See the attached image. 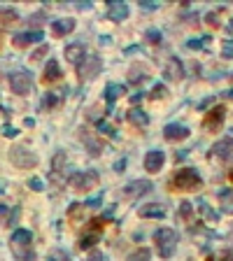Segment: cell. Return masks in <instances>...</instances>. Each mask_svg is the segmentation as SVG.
<instances>
[{"instance_id":"obj_1","label":"cell","mask_w":233,"mask_h":261,"mask_svg":"<svg viewBox=\"0 0 233 261\" xmlns=\"http://www.w3.org/2000/svg\"><path fill=\"white\" fill-rule=\"evenodd\" d=\"M10 245H12V252L17 259L21 261H35L33 254V235L26 228H14L12 238H10Z\"/></svg>"},{"instance_id":"obj_2","label":"cell","mask_w":233,"mask_h":261,"mask_svg":"<svg viewBox=\"0 0 233 261\" xmlns=\"http://www.w3.org/2000/svg\"><path fill=\"white\" fill-rule=\"evenodd\" d=\"M154 242H156V249H159V256L163 259H170L175 254V249H177V233H175L173 228H159L156 233H154Z\"/></svg>"},{"instance_id":"obj_3","label":"cell","mask_w":233,"mask_h":261,"mask_svg":"<svg viewBox=\"0 0 233 261\" xmlns=\"http://www.w3.org/2000/svg\"><path fill=\"white\" fill-rule=\"evenodd\" d=\"M200 184H203V180L193 168H182L173 177V187L180 191H196V189H200Z\"/></svg>"},{"instance_id":"obj_4","label":"cell","mask_w":233,"mask_h":261,"mask_svg":"<svg viewBox=\"0 0 233 261\" xmlns=\"http://www.w3.org/2000/svg\"><path fill=\"white\" fill-rule=\"evenodd\" d=\"M100 175L96 170H80V173H73L68 177V184L75 189V191H91V189L98 187Z\"/></svg>"},{"instance_id":"obj_5","label":"cell","mask_w":233,"mask_h":261,"mask_svg":"<svg viewBox=\"0 0 233 261\" xmlns=\"http://www.w3.org/2000/svg\"><path fill=\"white\" fill-rule=\"evenodd\" d=\"M10 161H12L17 168H21V170H28V168L38 166V156H35L28 147H24V145H14V147L10 149Z\"/></svg>"},{"instance_id":"obj_6","label":"cell","mask_w":233,"mask_h":261,"mask_svg":"<svg viewBox=\"0 0 233 261\" xmlns=\"http://www.w3.org/2000/svg\"><path fill=\"white\" fill-rule=\"evenodd\" d=\"M7 84H10V89H12V94H17V96H26L28 91H31V87H33L31 75L21 73V70L10 75V77H7Z\"/></svg>"},{"instance_id":"obj_7","label":"cell","mask_w":233,"mask_h":261,"mask_svg":"<svg viewBox=\"0 0 233 261\" xmlns=\"http://www.w3.org/2000/svg\"><path fill=\"white\" fill-rule=\"evenodd\" d=\"M166 163V154L161 149H149L145 156V170L147 173H159L161 168Z\"/></svg>"},{"instance_id":"obj_8","label":"cell","mask_w":233,"mask_h":261,"mask_svg":"<svg viewBox=\"0 0 233 261\" xmlns=\"http://www.w3.org/2000/svg\"><path fill=\"white\" fill-rule=\"evenodd\" d=\"M152 191V182L149 180H135L131 182V184H126V189H124V196L126 198H140V196H145Z\"/></svg>"},{"instance_id":"obj_9","label":"cell","mask_w":233,"mask_h":261,"mask_svg":"<svg viewBox=\"0 0 233 261\" xmlns=\"http://www.w3.org/2000/svg\"><path fill=\"white\" fill-rule=\"evenodd\" d=\"M100 68H103V61L98 56H87L84 59V66L80 68V77L82 80H93L100 73Z\"/></svg>"},{"instance_id":"obj_10","label":"cell","mask_w":233,"mask_h":261,"mask_svg":"<svg viewBox=\"0 0 233 261\" xmlns=\"http://www.w3.org/2000/svg\"><path fill=\"white\" fill-rule=\"evenodd\" d=\"M224 117H226V107L217 105L214 110H210V112L205 114V128H210V131H217V128L224 124Z\"/></svg>"},{"instance_id":"obj_11","label":"cell","mask_w":233,"mask_h":261,"mask_svg":"<svg viewBox=\"0 0 233 261\" xmlns=\"http://www.w3.org/2000/svg\"><path fill=\"white\" fill-rule=\"evenodd\" d=\"M84 54H87L84 42H73V45H68V47L63 49V56H66V61H68V63H73V66H77V63L84 59Z\"/></svg>"},{"instance_id":"obj_12","label":"cell","mask_w":233,"mask_h":261,"mask_svg":"<svg viewBox=\"0 0 233 261\" xmlns=\"http://www.w3.org/2000/svg\"><path fill=\"white\" fill-rule=\"evenodd\" d=\"M45 35L40 31H26V33H17L12 38L14 47H28V45H33V42H40Z\"/></svg>"},{"instance_id":"obj_13","label":"cell","mask_w":233,"mask_h":261,"mask_svg":"<svg viewBox=\"0 0 233 261\" xmlns=\"http://www.w3.org/2000/svg\"><path fill=\"white\" fill-rule=\"evenodd\" d=\"M189 128L182 126V124H168L166 128H163V135H166V140L175 142V140H184V138H189Z\"/></svg>"},{"instance_id":"obj_14","label":"cell","mask_w":233,"mask_h":261,"mask_svg":"<svg viewBox=\"0 0 233 261\" xmlns=\"http://www.w3.org/2000/svg\"><path fill=\"white\" fill-rule=\"evenodd\" d=\"M126 17H128V5H126V3L112 0L110 7H107V19H110V21H124Z\"/></svg>"},{"instance_id":"obj_15","label":"cell","mask_w":233,"mask_h":261,"mask_svg":"<svg viewBox=\"0 0 233 261\" xmlns=\"http://www.w3.org/2000/svg\"><path fill=\"white\" fill-rule=\"evenodd\" d=\"M73 31H75V19H70V17L52 21V33L56 35V38H63V35L73 33Z\"/></svg>"},{"instance_id":"obj_16","label":"cell","mask_w":233,"mask_h":261,"mask_svg":"<svg viewBox=\"0 0 233 261\" xmlns=\"http://www.w3.org/2000/svg\"><path fill=\"white\" fill-rule=\"evenodd\" d=\"M166 77H168V80H175V82H180L182 77H184V66H182L180 59H168V63H166Z\"/></svg>"},{"instance_id":"obj_17","label":"cell","mask_w":233,"mask_h":261,"mask_svg":"<svg viewBox=\"0 0 233 261\" xmlns=\"http://www.w3.org/2000/svg\"><path fill=\"white\" fill-rule=\"evenodd\" d=\"M212 156H217L219 161H228L233 156V140H219L212 147Z\"/></svg>"},{"instance_id":"obj_18","label":"cell","mask_w":233,"mask_h":261,"mask_svg":"<svg viewBox=\"0 0 233 261\" xmlns=\"http://www.w3.org/2000/svg\"><path fill=\"white\" fill-rule=\"evenodd\" d=\"M138 214L142 219H163L166 217V210L161 208V205H156V203H149V205H142L138 210Z\"/></svg>"},{"instance_id":"obj_19","label":"cell","mask_w":233,"mask_h":261,"mask_svg":"<svg viewBox=\"0 0 233 261\" xmlns=\"http://www.w3.org/2000/svg\"><path fill=\"white\" fill-rule=\"evenodd\" d=\"M42 80H45V82H59L61 80V66H59V61H54V59L47 61L45 77H42Z\"/></svg>"},{"instance_id":"obj_20","label":"cell","mask_w":233,"mask_h":261,"mask_svg":"<svg viewBox=\"0 0 233 261\" xmlns=\"http://www.w3.org/2000/svg\"><path fill=\"white\" fill-rule=\"evenodd\" d=\"M124 94H126V87H124V84H110V87L105 89V101L112 105V103L117 101V98H121Z\"/></svg>"},{"instance_id":"obj_21","label":"cell","mask_w":233,"mask_h":261,"mask_svg":"<svg viewBox=\"0 0 233 261\" xmlns=\"http://www.w3.org/2000/svg\"><path fill=\"white\" fill-rule=\"evenodd\" d=\"M82 140H84V145L89 147V154L91 156H98L100 154V142L93 138L89 131H82Z\"/></svg>"},{"instance_id":"obj_22","label":"cell","mask_w":233,"mask_h":261,"mask_svg":"<svg viewBox=\"0 0 233 261\" xmlns=\"http://www.w3.org/2000/svg\"><path fill=\"white\" fill-rule=\"evenodd\" d=\"M128 121H131L133 126H147V124H149V117H147L142 110H131V112H128Z\"/></svg>"},{"instance_id":"obj_23","label":"cell","mask_w":233,"mask_h":261,"mask_svg":"<svg viewBox=\"0 0 233 261\" xmlns=\"http://www.w3.org/2000/svg\"><path fill=\"white\" fill-rule=\"evenodd\" d=\"M126 261H152V252L147 247H140V249H135L133 254H128Z\"/></svg>"},{"instance_id":"obj_24","label":"cell","mask_w":233,"mask_h":261,"mask_svg":"<svg viewBox=\"0 0 233 261\" xmlns=\"http://www.w3.org/2000/svg\"><path fill=\"white\" fill-rule=\"evenodd\" d=\"M98 238H100V231H93V233L84 235V238L80 240V249H89V247H93V245L98 242Z\"/></svg>"},{"instance_id":"obj_25","label":"cell","mask_w":233,"mask_h":261,"mask_svg":"<svg viewBox=\"0 0 233 261\" xmlns=\"http://www.w3.org/2000/svg\"><path fill=\"white\" fill-rule=\"evenodd\" d=\"M0 21L3 24H14L17 21V12L14 10H0Z\"/></svg>"},{"instance_id":"obj_26","label":"cell","mask_w":233,"mask_h":261,"mask_svg":"<svg viewBox=\"0 0 233 261\" xmlns=\"http://www.w3.org/2000/svg\"><path fill=\"white\" fill-rule=\"evenodd\" d=\"M145 38L152 42V45H161V31H156V28H149L145 33Z\"/></svg>"},{"instance_id":"obj_27","label":"cell","mask_w":233,"mask_h":261,"mask_svg":"<svg viewBox=\"0 0 233 261\" xmlns=\"http://www.w3.org/2000/svg\"><path fill=\"white\" fill-rule=\"evenodd\" d=\"M221 56H224V59H233V40H224V45H221Z\"/></svg>"},{"instance_id":"obj_28","label":"cell","mask_w":233,"mask_h":261,"mask_svg":"<svg viewBox=\"0 0 233 261\" xmlns=\"http://www.w3.org/2000/svg\"><path fill=\"white\" fill-rule=\"evenodd\" d=\"M200 212L205 214L207 219H212V221H217V219H219V214H217V212H212V210H210V205H207V203H200Z\"/></svg>"},{"instance_id":"obj_29","label":"cell","mask_w":233,"mask_h":261,"mask_svg":"<svg viewBox=\"0 0 233 261\" xmlns=\"http://www.w3.org/2000/svg\"><path fill=\"white\" fill-rule=\"evenodd\" d=\"M47 261H70V256L66 254V252H61V249H54L52 254H49V259Z\"/></svg>"},{"instance_id":"obj_30","label":"cell","mask_w":233,"mask_h":261,"mask_svg":"<svg viewBox=\"0 0 233 261\" xmlns=\"http://www.w3.org/2000/svg\"><path fill=\"white\" fill-rule=\"evenodd\" d=\"M168 94V89L163 87V84H156V87L152 89V98H166Z\"/></svg>"},{"instance_id":"obj_31","label":"cell","mask_w":233,"mask_h":261,"mask_svg":"<svg viewBox=\"0 0 233 261\" xmlns=\"http://www.w3.org/2000/svg\"><path fill=\"white\" fill-rule=\"evenodd\" d=\"M47 54H49V47H47V45H42L40 49H35V52L31 54V61H40L42 56H47Z\"/></svg>"},{"instance_id":"obj_32","label":"cell","mask_w":233,"mask_h":261,"mask_svg":"<svg viewBox=\"0 0 233 261\" xmlns=\"http://www.w3.org/2000/svg\"><path fill=\"white\" fill-rule=\"evenodd\" d=\"M56 103H59L56 94H45V98H42V107H54Z\"/></svg>"},{"instance_id":"obj_33","label":"cell","mask_w":233,"mask_h":261,"mask_svg":"<svg viewBox=\"0 0 233 261\" xmlns=\"http://www.w3.org/2000/svg\"><path fill=\"white\" fill-rule=\"evenodd\" d=\"M205 40H210V38H200V40H189V42H186V47H189V49H200L203 45H205Z\"/></svg>"},{"instance_id":"obj_34","label":"cell","mask_w":233,"mask_h":261,"mask_svg":"<svg viewBox=\"0 0 233 261\" xmlns=\"http://www.w3.org/2000/svg\"><path fill=\"white\" fill-rule=\"evenodd\" d=\"M82 210H84V205H80V203H75L73 208H70V214H68V217H70V219H77Z\"/></svg>"},{"instance_id":"obj_35","label":"cell","mask_w":233,"mask_h":261,"mask_svg":"<svg viewBox=\"0 0 233 261\" xmlns=\"http://www.w3.org/2000/svg\"><path fill=\"white\" fill-rule=\"evenodd\" d=\"M98 131H105L107 135H114L112 126H110V124H105V121H98Z\"/></svg>"},{"instance_id":"obj_36","label":"cell","mask_w":233,"mask_h":261,"mask_svg":"<svg viewBox=\"0 0 233 261\" xmlns=\"http://www.w3.org/2000/svg\"><path fill=\"white\" fill-rule=\"evenodd\" d=\"M180 212H182V217H189V214H191V203H182L180 205Z\"/></svg>"},{"instance_id":"obj_37","label":"cell","mask_w":233,"mask_h":261,"mask_svg":"<svg viewBox=\"0 0 233 261\" xmlns=\"http://www.w3.org/2000/svg\"><path fill=\"white\" fill-rule=\"evenodd\" d=\"M87 261H105V256H103V252H91Z\"/></svg>"},{"instance_id":"obj_38","label":"cell","mask_w":233,"mask_h":261,"mask_svg":"<svg viewBox=\"0 0 233 261\" xmlns=\"http://www.w3.org/2000/svg\"><path fill=\"white\" fill-rule=\"evenodd\" d=\"M31 189H33V191H42V189H45V184H42L40 180H31Z\"/></svg>"},{"instance_id":"obj_39","label":"cell","mask_w":233,"mask_h":261,"mask_svg":"<svg viewBox=\"0 0 233 261\" xmlns=\"http://www.w3.org/2000/svg\"><path fill=\"white\" fill-rule=\"evenodd\" d=\"M212 261H233V254H231V252H224V254H219V256H214Z\"/></svg>"},{"instance_id":"obj_40","label":"cell","mask_w":233,"mask_h":261,"mask_svg":"<svg viewBox=\"0 0 233 261\" xmlns=\"http://www.w3.org/2000/svg\"><path fill=\"white\" fill-rule=\"evenodd\" d=\"M142 96H145V94H142V91L133 94V96H131V103H133V105H135V103H140V101H142Z\"/></svg>"},{"instance_id":"obj_41","label":"cell","mask_w":233,"mask_h":261,"mask_svg":"<svg viewBox=\"0 0 233 261\" xmlns=\"http://www.w3.org/2000/svg\"><path fill=\"white\" fill-rule=\"evenodd\" d=\"M5 135H7V138H14V135H17V128L5 126Z\"/></svg>"},{"instance_id":"obj_42","label":"cell","mask_w":233,"mask_h":261,"mask_svg":"<svg viewBox=\"0 0 233 261\" xmlns=\"http://www.w3.org/2000/svg\"><path fill=\"white\" fill-rule=\"evenodd\" d=\"M124 166H126V161L121 159V161H117V166H114V168H117V170H119V173H121V168H124Z\"/></svg>"},{"instance_id":"obj_43","label":"cell","mask_w":233,"mask_h":261,"mask_svg":"<svg viewBox=\"0 0 233 261\" xmlns=\"http://www.w3.org/2000/svg\"><path fill=\"white\" fill-rule=\"evenodd\" d=\"M142 7H145V10H154V7H156V5H154V3H149V0H147V3H142Z\"/></svg>"},{"instance_id":"obj_44","label":"cell","mask_w":233,"mask_h":261,"mask_svg":"<svg viewBox=\"0 0 233 261\" xmlns=\"http://www.w3.org/2000/svg\"><path fill=\"white\" fill-rule=\"evenodd\" d=\"M226 98H228V101H233V89H231V91H226Z\"/></svg>"},{"instance_id":"obj_45","label":"cell","mask_w":233,"mask_h":261,"mask_svg":"<svg viewBox=\"0 0 233 261\" xmlns=\"http://www.w3.org/2000/svg\"><path fill=\"white\" fill-rule=\"evenodd\" d=\"M228 177H231V182H233V170H231V173H228Z\"/></svg>"},{"instance_id":"obj_46","label":"cell","mask_w":233,"mask_h":261,"mask_svg":"<svg viewBox=\"0 0 233 261\" xmlns=\"http://www.w3.org/2000/svg\"><path fill=\"white\" fill-rule=\"evenodd\" d=\"M231 28H233V21H231Z\"/></svg>"}]
</instances>
